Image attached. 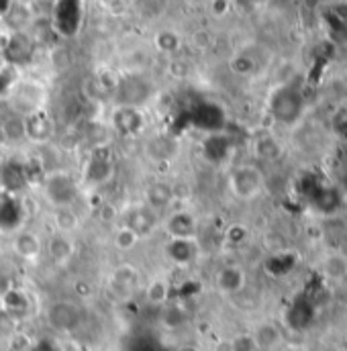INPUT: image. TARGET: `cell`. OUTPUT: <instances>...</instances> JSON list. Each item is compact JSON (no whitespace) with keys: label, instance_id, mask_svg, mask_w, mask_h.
I'll return each instance as SVG.
<instances>
[{"label":"cell","instance_id":"10","mask_svg":"<svg viewBox=\"0 0 347 351\" xmlns=\"http://www.w3.org/2000/svg\"><path fill=\"white\" fill-rule=\"evenodd\" d=\"M168 233L172 239H194V219L188 213H176L168 221Z\"/></svg>","mask_w":347,"mask_h":351},{"label":"cell","instance_id":"12","mask_svg":"<svg viewBox=\"0 0 347 351\" xmlns=\"http://www.w3.org/2000/svg\"><path fill=\"white\" fill-rule=\"evenodd\" d=\"M115 127L121 133H137L141 129V114L133 106H123L115 112Z\"/></svg>","mask_w":347,"mask_h":351},{"label":"cell","instance_id":"19","mask_svg":"<svg viewBox=\"0 0 347 351\" xmlns=\"http://www.w3.org/2000/svg\"><path fill=\"white\" fill-rule=\"evenodd\" d=\"M29 351H60V348L56 343H51V341H39Z\"/></svg>","mask_w":347,"mask_h":351},{"label":"cell","instance_id":"14","mask_svg":"<svg viewBox=\"0 0 347 351\" xmlns=\"http://www.w3.org/2000/svg\"><path fill=\"white\" fill-rule=\"evenodd\" d=\"M246 284V274L243 269L235 267V265H229L225 269H221L219 274V286L225 290V292H239Z\"/></svg>","mask_w":347,"mask_h":351},{"label":"cell","instance_id":"15","mask_svg":"<svg viewBox=\"0 0 347 351\" xmlns=\"http://www.w3.org/2000/svg\"><path fill=\"white\" fill-rule=\"evenodd\" d=\"M254 341H256L258 348L270 350V348L280 343V331L274 325H263V327L258 329V333L254 335Z\"/></svg>","mask_w":347,"mask_h":351},{"label":"cell","instance_id":"9","mask_svg":"<svg viewBox=\"0 0 347 351\" xmlns=\"http://www.w3.org/2000/svg\"><path fill=\"white\" fill-rule=\"evenodd\" d=\"M12 247H14V254L23 260H37V256L41 254V243H39V237L33 235V233H19L12 241Z\"/></svg>","mask_w":347,"mask_h":351},{"label":"cell","instance_id":"1","mask_svg":"<svg viewBox=\"0 0 347 351\" xmlns=\"http://www.w3.org/2000/svg\"><path fill=\"white\" fill-rule=\"evenodd\" d=\"M304 104L307 102H304V94L300 88L294 84H282L270 94L267 110L276 123L284 127H292L302 119Z\"/></svg>","mask_w":347,"mask_h":351},{"label":"cell","instance_id":"7","mask_svg":"<svg viewBox=\"0 0 347 351\" xmlns=\"http://www.w3.org/2000/svg\"><path fill=\"white\" fill-rule=\"evenodd\" d=\"M192 119H194V125L200 127V129H206V131H217L221 129L225 117H223V110L215 104H200L194 108L192 112Z\"/></svg>","mask_w":347,"mask_h":351},{"label":"cell","instance_id":"6","mask_svg":"<svg viewBox=\"0 0 347 351\" xmlns=\"http://www.w3.org/2000/svg\"><path fill=\"white\" fill-rule=\"evenodd\" d=\"M45 194L58 208H66L76 196V186L66 174H51L45 180Z\"/></svg>","mask_w":347,"mask_h":351},{"label":"cell","instance_id":"13","mask_svg":"<svg viewBox=\"0 0 347 351\" xmlns=\"http://www.w3.org/2000/svg\"><path fill=\"white\" fill-rule=\"evenodd\" d=\"M196 243L194 239H172L168 254L176 263H190L196 256Z\"/></svg>","mask_w":347,"mask_h":351},{"label":"cell","instance_id":"11","mask_svg":"<svg viewBox=\"0 0 347 351\" xmlns=\"http://www.w3.org/2000/svg\"><path fill=\"white\" fill-rule=\"evenodd\" d=\"M112 174V158L104 156V152H96L88 162L86 178L92 182H104Z\"/></svg>","mask_w":347,"mask_h":351},{"label":"cell","instance_id":"2","mask_svg":"<svg viewBox=\"0 0 347 351\" xmlns=\"http://www.w3.org/2000/svg\"><path fill=\"white\" fill-rule=\"evenodd\" d=\"M263 184L265 182H263V174L260 168L250 166V164L237 166L229 176V188H231L233 196H237L241 200L256 198L258 194H261Z\"/></svg>","mask_w":347,"mask_h":351},{"label":"cell","instance_id":"16","mask_svg":"<svg viewBox=\"0 0 347 351\" xmlns=\"http://www.w3.org/2000/svg\"><path fill=\"white\" fill-rule=\"evenodd\" d=\"M170 202V188L164 184H156L147 190V204L149 208H162Z\"/></svg>","mask_w":347,"mask_h":351},{"label":"cell","instance_id":"18","mask_svg":"<svg viewBox=\"0 0 347 351\" xmlns=\"http://www.w3.org/2000/svg\"><path fill=\"white\" fill-rule=\"evenodd\" d=\"M258 350V346H256V341H254V337H241L239 341H235V346H233V351H256Z\"/></svg>","mask_w":347,"mask_h":351},{"label":"cell","instance_id":"3","mask_svg":"<svg viewBox=\"0 0 347 351\" xmlns=\"http://www.w3.org/2000/svg\"><path fill=\"white\" fill-rule=\"evenodd\" d=\"M84 19V2L82 0H58L53 6V25L58 33L64 37H74Z\"/></svg>","mask_w":347,"mask_h":351},{"label":"cell","instance_id":"5","mask_svg":"<svg viewBox=\"0 0 347 351\" xmlns=\"http://www.w3.org/2000/svg\"><path fill=\"white\" fill-rule=\"evenodd\" d=\"M23 217H25V213H23V204H21L19 196L2 192L0 194V231H4V233L19 231Z\"/></svg>","mask_w":347,"mask_h":351},{"label":"cell","instance_id":"8","mask_svg":"<svg viewBox=\"0 0 347 351\" xmlns=\"http://www.w3.org/2000/svg\"><path fill=\"white\" fill-rule=\"evenodd\" d=\"M25 182H27V172L21 164L8 162V164H4V168H0V186L4 188V192L19 194V190L25 186Z\"/></svg>","mask_w":347,"mask_h":351},{"label":"cell","instance_id":"17","mask_svg":"<svg viewBox=\"0 0 347 351\" xmlns=\"http://www.w3.org/2000/svg\"><path fill=\"white\" fill-rule=\"evenodd\" d=\"M137 239H139V235L133 231V229H129L127 225L115 235V245L117 247H121V250H129V247H133L135 243H137Z\"/></svg>","mask_w":347,"mask_h":351},{"label":"cell","instance_id":"4","mask_svg":"<svg viewBox=\"0 0 347 351\" xmlns=\"http://www.w3.org/2000/svg\"><path fill=\"white\" fill-rule=\"evenodd\" d=\"M47 319L58 331H74L82 321V311L74 302H56L49 308Z\"/></svg>","mask_w":347,"mask_h":351}]
</instances>
